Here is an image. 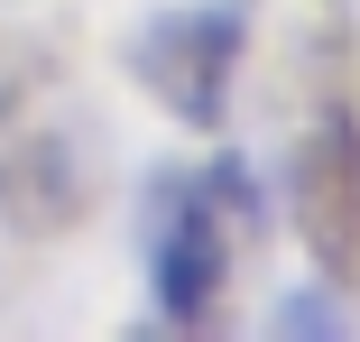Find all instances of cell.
I'll return each instance as SVG.
<instances>
[{"instance_id":"6da1fadb","label":"cell","mask_w":360,"mask_h":342,"mask_svg":"<svg viewBox=\"0 0 360 342\" xmlns=\"http://www.w3.org/2000/svg\"><path fill=\"white\" fill-rule=\"evenodd\" d=\"M268 232V194L240 158L212 167H167L148 185V213H139V241H148V305L167 333H212L231 296L240 250Z\"/></svg>"},{"instance_id":"7a4b0ae2","label":"cell","mask_w":360,"mask_h":342,"mask_svg":"<svg viewBox=\"0 0 360 342\" xmlns=\"http://www.w3.org/2000/svg\"><path fill=\"white\" fill-rule=\"evenodd\" d=\"M250 19H259V0H176V10H148L129 28L120 65H129V84L148 93L167 120L222 129L240 56H250Z\"/></svg>"},{"instance_id":"3957f363","label":"cell","mask_w":360,"mask_h":342,"mask_svg":"<svg viewBox=\"0 0 360 342\" xmlns=\"http://www.w3.org/2000/svg\"><path fill=\"white\" fill-rule=\"evenodd\" d=\"M286 213L333 287H360V111L305 120L296 158H286Z\"/></svg>"},{"instance_id":"277c9868","label":"cell","mask_w":360,"mask_h":342,"mask_svg":"<svg viewBox=\"0 0 360 342\" xmlns=\"http://www.w3.org/2000/svg\"><path fill=\"white\" fill-rule=\"evenodd\" d=\"M102 194V148L84 139L75 120H28L10 148H0V222L28 232V241H56L93 213Z\"/></svg>"},{"instance_id":"5b68a950","label":"cell","mask_w":360,"mask_h":342,"mask_svg":"<svg viewBox=\"0 0 360 342\" xmlns=\"http://www.w3.org/2000/svg\"><path fill=\"white\" fill-rule=\"evenodd\" d=\"M46 93H56V56L28 37H0V148L46 111Z\"/></svg>"},{"instance_id":"8992f818","label":"cell","mask_w":360,"mask_h":342,"mask_svg":"<svg viewBox=\"0 0 360 342\" xmlns=\"http://www.w3.org/2000/svg\"><path fill=\"white\" fill-rule=\"evenodd\" d=\"M277 333H351V315H333L323 296H286V315H277Z\"/></svg>"}]
</instances>
